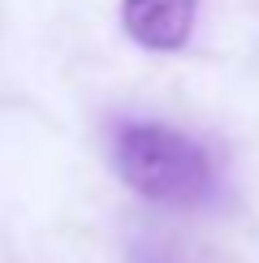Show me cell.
Returning <instances> with one entry per match:
<instances>
[{"mask_svg": "<svg viewBox=\"0 0 259 263\" xmlns=\"http://www.w3.org/2000/svg\"><path fill=\"white\" fill-rule=\"evenodd\" d=\"M203 0H121L125 35L147 52H177L194 35Z\"/></svg>", "mask_w": 259, "mask_h": 263, "instance_id": "obj_2", "label": "cell"}, {"mask_svg": "<svg viewBox=\"0 0 259 263\" xmlns=\"http://www.w3.org/2000/svg\"><path fill=\"white\" fill-rule=\"evenodd\" d=\"M138 263H173L169 255H138Z\"/></svg>", "mask_w": 259, "mask_h": 263, "instance_id": "obj_3", "label": "cell"}, {"mask_svg": "<svg viewBox=\"0 0 259 263\" xmlns=\"http://www.w3.org/2000/svg\"><path fill=\"white\" fill-rule=\"evenodd\" d=\"M117 173L134 194L160 207H199L212 199V160L190 134L160 121H130L117 134Z\"/></svg>", "mask_w": 259, "mask_h": 263, "instance_id": "obj_1", "label": "cell"}]
</instances>
